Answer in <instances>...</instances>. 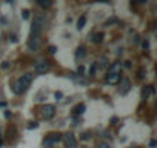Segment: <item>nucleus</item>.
Masks as SVG:
<instances>
[{"instance_id": "6e6552de", "label": "nucleus", "mask_w": 157, "mask_h": 148, "mask_svg": "<svg viewBox=\"0 0 157 148\" xmlns=\"http://www.w3.org/2000/svg\"><path fill=\"white\" fill-rule=\"evenodd\" d=\"M28 48L31 49V51H37V49L40 48V37H29Z\"/></svg>"}, {"instance_id": "c756f323", "label": "nucleus", "mask_w": 157, "mask_h": 148, "mask_svg": "<svg viewBox=\"0 0 157 148\" xmlns=\"http://www.w3.org/2000/svg\"><path fill=\"white\" fill-rule=\"evenodd\" d=\"M11 116H12L11 111H6V113H5V117H11Z\"/></svg>"}, {"instance_id": "bb28decb", "label": "nucleus", "mask_w": 157, "mask_h": 148, "mask_svg": "<svg viewBox=\"0 0 157 148\" xmlns=\"http://www.w3.org/2000/svg\"><path fill=\"white\" fill-rule=\"evenodd\" d=\"M83 71H85V68H83V66H82V65H80V66H79V68H77V73H79V74H82V73H83Z\"/></svg>"}, {"instance_id": "c85d7f7f", "label": "nucleus", "mask_w": 157, "mask_h": 148, "mask_svg": "<svg viewBox=\"0 0 157 148\" xmlns=\"http://www.w3.org/2000/svg\"><path fill=\"white\" fill-rule=\"evenodd\" d=\"M82 139H89V133H85V134H82Z\"/></svg>"}, {"instance_id": "f03ea898", "label": "nucleus", "mask_w": 157, "mask_h": 148, "mask_svg": "<svg viewBox=\"0 0 157 148\" xmlns=\"http://www.w3.org/2000/svg\"><path fill=\"white\" fill-rule=\"evenodd\" d=\"M43 23H45V17H43V16L35 17L34 22H33V26H31V35H29V37H40V33H42Z\"/></svg>"}, {"instance_id": "a878e982", "label": "nucleus", "mask_w": 157, "mask_h": 148, "mask_svg": "<svg viewBox=\"0 0 157 148\" xmlns=\"http://www.w3.org/2000/svg\"><path fill=\"white\" fill-rule=\"evenodd\" d=\"M99 148H109L108 143H99Z\"/></svg>"}, {"instance_id": "aec40b11", "label": "nucleus", "mask_w": 157, "mask_h": 148, "mask_svg": "<svg viewBox=\"0 0 157 148\" xmlns=\"http://www.w3.org/2000/svg\"><path fill=\"white\" fill-rule=\"evenodd\" d=\"M22 17H23L25 20L29 19V11H28V10H23V11H22Z\"/></svg>"}, {"instance_id": "7ed1b4c3", "label": "nucleus", "mask_w": 157, "mask_h": 148, "mask_svg": "<svg viewBox=\"0 0 157 148\" xmlns=\"http://www.w3.org/2000/svg\"><path fill=\"white\" fill-rule=\"evenodd\" d=\"M60 140H62V134H59V133H51L43 140V145L45 147H51V145H54V143L60 142Z\"/></svg>"}, {"instance_id": "2eb2a0df", "label": "nucleus", "mask_w": 157, "mask_h": 148, "mask_svg": "<svg viewBox=\"0 0 157 148\" xmlns=\"http://www.w3.org/2000/svg\"><path fill=\"white\" fill-rule=\"evenodd\" d=\"M103 37H105V35H103V33H97V34H94V35H92V42L100 43L102 40H103Z\"/></svg>"}, {"instance_id": "39448f33", "label": "nucleus", "mask_w": 157, "mask_h": 148, "mask_svg": "<svg viewBox=\"0 0 157 148\" xmlns=\"http://www.w3.org/2000/svg\"><path fill=\"white\" fill-rule=\"evenodd\" d=\"M49 62L48 60H39L37 63H35V73L37 74H45L46 71L49 70Z\"/></svg>"}, {"instance_id": "5701e85b", "label": "nucleus", "mask_w": 157, "mask_h": 148, "mask_svg": "<svg viewBox=\"0 0 157 148\" xmlns=\"http://www.w3.org/2000/svg\"><path fill=\"white\" fill-rule=\"evenodd\" d=\"M142 46H143V49H148V48H150V42H148V40H143Z\"/></svg>"}, {"instance_id": "7c9ffc66", "label": "nucleus", "mask_w": 157, "mask_h": 148, "mask_svg": "<svg viewBox=\"0 0 157 148\" xmlns=\"http://www.w3.org/2000/svg\"><path fill=\"white\" fill-rule=\"evenodd\" d=\"M150 147L154 148V147H156V140H151V142H150Z\"/></svg>"}, {"instance_id": "f8f14e48", "label": "nucleus", "mask_w": 157, "mask_h": 148, "mask_svg": "<svg viewBox=\"0 0 157 148\" xmlns=\"http://www.w3.org/2000/svg\"><path fill=\"white\" fill-rule=\"evenodd\" d=\"M120 68H122V63H120V62H114V63L109 66L108 73H120Z\"/></svg>"}, {"instance_id": "412c9836", "label": "nucleus", "mask_w": 157, "mask_h": 148, "mask_svg": "<svg viewBox=\"0 0 157 148\" xmlns=\"http://www.w3.org/2000/svg\"><path fill=\"white\" fill-rule=\"evenodd\" d=\"M39 127V123L37 122H29V125H28V128L31 130V128H37Z\"/></svg>"}, {"instance_id": "423d86ee", "label": "nucleus", "mask_w": 157, "mask_h": 148, "mask_svg": "<svg viewBox=\"0 0 157 148\" xmlns=\"http://www.w3.org/2000/svg\"><path fill=\"white\" fill-rule=\"evenodd\" d=\"M42 114L45 119H52L56 114V106L54 105H45L42 108Z\"/></svg>"}, {"instance_id": "ddd939ff", "label": "nucleus", "mask_w": 157, "mask_h": 148, "mask_svg": "<svg viewBox=\"0 0 157 148\" xmlns=\"http://www.w3.org/2000/svg\"><path fill=\"white\" fill-rule=\"evenodd\" d=\"M152 93H154V88H152L151 85H150V87H145V88L142 89V96H143V99H148V96H150V94H152Z\"/></svg>"}, {"instance_id": "0eeeda50", "label": "nucleus", "mask_w": 157, "mask_h": 148, "mask_svg": "<svg viewBox=\"0 0 157 148\" xmlns=\"http://www.w3.org/2000/svg\"><path fill=\"white\" fill-rule=\"evenodd\" d=\"M122 80V73H108L106 76V82L111 83V85H116Z\"/></svg>"}, {"instance_id": "20e7f679", "label": "nucleus", "mask_w": 157, "mask_h": 148, "mask_svg": "<svg viewBox=\"0 0 157 148\" xmlns=\"http://www.w3.org/2000/svg\"><path fill=\"white\" fill-rule=\"evenodd\" d=\"M63 140L66 148H77V140H75V136L73 133H66L63 136Z\"/></svg>"}, {"instance_id": "393cba45", "label": "nucleus", "mask_w": 157, "mask_h": 148, "mask_svg": "<svg viewBox=\"0 0 157 148\" xmlns=\"http://www.w3.org/2000/svg\"><path fill=\"white\" fill-rule=\"evenodd\" d=\"M2 68H3V70H8V68H10V63H8V62H3V63H2Z\"/></svg>"}, {"instance_id": "a211bd4d", "label": "nucleus", "mask_w": 157, "mask_h": 148, "mask_svg": "<svg viewBox=\"0 0 157 148\" xmlns=\"http://www.w3.org/2000/svg\"><path fill=\"white\" fill-rule=\"evenodd\" d=\"M97 70H99V68H97V63H92V65H91V68H89V76H92Z\"/></svg>"}, {"instance_id": "b1692460", "label": "nucleus", "mask_w": 157, "mask_h": 148, "mask_svg": "<svg viewBox=\"0 0 157 148\" xmlns=\"http://www.w3.org/2000/svg\"><path fill=\"white\" fill-rule=\"evenodd\" d=\"M56 99H57V100H62V99H63V94H62L60 91H57L56 93Z\"/></svg>"}, {"instance_id": "1a4fd4ad", "label": "nucleus", "mask_w": 157, "mask_h": 148, "mask_svg": "<svg viewBox=\"0 0 157 148\" xmlns=\"http://www.w3.org/2000/svg\"><path fill=\"white\" fill-rule=\"evenodd\" d=\"M131 88V82L128 79H123L122 80V85H120V94H126Z\"/></svg>"}, {"instance_id": "4be33fe9", "label": "nucleus", "mask_w": 157, "mask_h": 148, "mask_svg": "<svg viewBox=\"0 0 157 148\" xmlns=\"http://www.w3.org/2000/svg\"><path fill=\"white\" fill-rule=\"evenodd\" d=\"M145 76H146V71H143V70L139 71V79H143Z\"/></svg>"}, {"instance_id": "4468645a", "label": "nucleus", "mask_w": 157, "mask_h": 148, "mask_svg": "<svg viewBox=\"0 0 157 148\" xmlns=\"http://www.w3.org/2000/svg\"><path fill=\"white\" fill-rule=\"evenodd\" d=\"M85 23H86V17H85V16H80L79 20H77V29H83Z\"/></svg>"}, {"instance_id": "6ab92c4d", "label": "nucleus", "mask_w": 157, "mask_h": 148, "mask_svg": "<svg viewBox=\"0 0 157 148\" xmlns=\"http://www.w3.org/2000/svg\"><path fill=\"white\" fill-rule=\"evenodd\" d=\"M39 5L42 6V8H49L52 5V2H39Z\"/></svg>"}, {"instance_id": "dca6fc26", "label": "nucleus", "mask_w": 157, "mask_h": 148, "mask_svg": "<svg viewBox=\"0 0 157 148\" xmlns=\"http://www.w3.org/2000/svg\"><path fill=\"white\" fill-rule=\"evenodd\" d=\"M106 65H108V63H106V57L105 56L100 57V60H99V63H97V68H105Z\"/></svg>"}, {"instance_id": "9d476101", "label": "nucleus", "mask_w": 157, "mask_h": 148, "mask_svg": "<svg viewBox=\"0 0 157 148\" xmlns=\"http://www.w3.org/2000/svg\"><path fill=\"white\" fill-rule=\"evenodd\" d=\"M83 111H85V104H77L73 108V114L74 116H80V114H83Z\"/></svg>"}, {"instance_id": "f3484780", "label": "nucleus", "mask_w": 157, "mask_h": 148, "mask_svg": "<svg viewBox=\"0 0 157 148\" xmlns=\"http://www.w3.org/2000/svg\"><path fill=\"white\" fill-rule=\"evenodd\" d=\"M117 22H119V20L116 19V17H111V19H108V20L105 22V26H109L111 23H117Z\"/></svg>"}, {"instance_id": "f257e3e1", "label": "nucleus", "mask_w": 157, "mask_h": 148, "mask_svg": "<svg viewBox=\"0 0 157 148\" xmlns=\"http://www.w3.org/2000/svg\"><path fill=\"white\" fill-rule=\"evenodd\" d=\"M31 82H33V74H31V73H26V74H23V76H22V77L14 83V87H12V91H14L16 94L25 93L26 89L31 87Z\"/></svg>"}, {"instance_id": "9b49d317", "label": "nucleus", "mask_w": 157, "mask_h": 148, "mask_svg": "<svg viewBox=\"0 0 157 148\" xmlns=\"http://www.w3.org/2000/svg\"><path fill=\"white\" fill-rule=\"evenodd\" d=\"M85 54H86V48H85V46H79L77 51H75V59L82 60L83 57H85Z\"/></svg>"}, {"instance_id": "cd10ccee", "label": "nucleus", "mask_w": 157, "mask_h": 148, "mask_svg": "<svg viewBox=\"0 0 157 148\" xmlns=\"http://www.w3.org/2000/svg\"><path fill=\"white\" fill-rule=\"evenodd\" d=\"M49 53H51V54H54V53H56V46H52V45H51V46H49Z\"/></svg>"}, {"instance_id": "2f4dec72", "label": "nucleus", "mask_w": 157, "mask_h": 148, "mask_svg": "<svg viewBox=\"0 0 157 148\" xmlns=\"http://www.w3.org/2000/svg\"><path fill=\"white\" fill-rule=\"evenodd\" d=\"M0 106H5V102H0Z\"/></svg>"}]
</instances>
